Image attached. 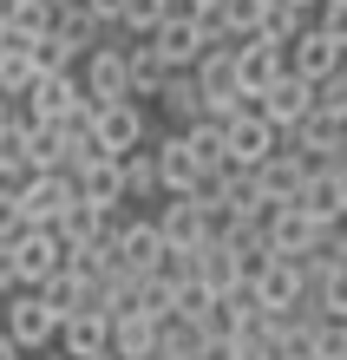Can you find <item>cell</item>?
<instances>
[{"label":"cell","instance_id":"cell-1","mask_svg":"<svg viewBox=\"0 0 347 360\" xmlns=\"http://www.w3.org/2000/svg\"><path fill=\"white\" fill-rule=\"evenodd\" d=\"M144 138H151V112L125 98V105H99V112H92V138H85V144H92V158L118 164V158H132Z\"/></svg>","mask_w":347,"mask_h":360},{"label":"cell","instance_id":"cell-2","mask_svg":"<svg viewBox=\"0 0 347 360\" xmlns=\"http://www.w3.org/2000/svg\"><path fill=\"white\" fill-rule=\"evenodd\" d=\"M216 131H223V164H229V171H255V164H263L275 144H282L269 124H263L255 98H249V105H236L229 118H216Z\"/></svg>","mask_w":347,"mask_h":360},{"label":"cell","instance_id":"cell-3","mask_svg":"<svg viewBox=\"0 0 347 360\" xmlns=\"http://www.w3.org/2000/svg\"><path fill=\"white\" fill-rule=\"evenodd\" d=\"M282 66H289L295 79H308V86H321V79H334L347 66V33H321V27H301L289 46H282Z\"/></svg>","mask_w":347,"mask_h":360},{"label":"cell","instance_id":"cell-4","mask_svg":"<svg viewBox=\"0 0 347 360\" xmlns=\"http://www.w3.org/2000/svg\"><path fill=\"white\" fill-rule=\"evenodd\" d=\"M243 295H249V308H255V314H295V308H301V295H308V282H301V262L269 256V262L243 282Z\"/></svg>","mask_w":347,"mask_h":360},{"label":"cell","instance_id":"cell-5","mask_svg":"<svg viewBox=\"0 0 347 360\" xmlns=\"http://www.w3.org/2000/svg\"><path fill=\"white\" fill-rule=\"evenodd\" d=\"M53 328H59V321L39 308V295H33V288H20V295H7V302H0V334H7V341L27 354V360L53 347Z\"/></svg>","mask_w":347,"mask_h":360},{"label":"cell","instance_id":"cell-6","mask_svg":"<svg viewBox=\"0 0 347 360\" xmlns=\"http://www.w3.org/2000/svg\"><path fill=\"white\" fill-rule=\"evenodd\" d=\"M308 171H315V164L301 158V151L275 144V151L249 171V190H255V203H263V210H275V203H295V190L308 184Z\"/></svg>","mask_w":347,"mask_h":360},{"label":"cell","instance_id":"cell-7","mask_svg":"<svg viewBox=\"0 0 347 360\" xmlns=\"http://www.w3.org/2000/svg\"><path fill=\"white\" fill-rule=\"evenodd\" d=\"M66 184H72V203L92 210V217L125 210V190H118V164L112 158H72L66 164Z\"/></svg>","mask_w":347,"mask_h":360},{"label":"cell","instance_id":"cell-8","mask_svg":"<svg viewBox=\"0 0 347 360\" xmlns=\"http://www.w3.org/2000/svg\"><path fill=\"white\" fill-rule=\"evenodd\" d=\"M72 79H79V98L92 105V112H99V105H125V98H132V92H125V46H92L72 66Z\"/></svg>","mask_w":347,"mask_h":360},{"label":"cell","instance_id":"cell-9","mask_svg":"<svg viewBox=\"0 0 347 360\" xmlns=\"http://www.w3.org/2000/svg\"><path fill=\"white\" fill-rule=\"evenodd\" d=\"M295 210L308 223H321V229H341V217H347V171L341 164H315L308 184L295 190Z\"/></svg>","mask_w":347,"mask_h":360},{"label":"cell","instance_id":"cell-10","mask_svg":"<svg viewBox=\"0 0 347 360\" xmlns=\"http://www.w3.org/2000/svg\"><path fill=\"white\" fill-rule=\"evenodd\" d=\"M190 79H197V98H203V118H229L236 105H249L243 92H236V53H229V46H216V53H203L197 66H190Z\"/></svg>","mask_w":347,"mask_h":360},{"label":"cell","instance_id":"cell-11","mask_svg":"<svg viewBox=\"0 0 347 360\" xmlns=\"http://www.w3.org/2000/svg\"><path fill=\"white\" fill-rule=\"evenodd\" d=\"M151 229H158V243L170 249V256H197V249L210 243V217L190 197H164V210L151 217Z\"/></svg>","mask_w":347,"mask_h":360},{"label":"cell","instance_id":"cell-12","mask_svg":"<svg viewBox=\"0 0 347 360\" xmlns=\"http://www.w3.org/2000/svg\"><path fill=\"white\" fill-rule=\"evenodd\" d=\"M328 236L321 223H308L295 203H275V210H263V243H269V256H289V262H301L308 249Z\"/></svg>","mask_w":347,"mask_h":360},{"label":"cell","instance_id":"cell-13","mask_svg":"<svg viewBox=\"0 0 347 360\" xmlns=\"http://www.w3.org/2000/svg\"><path fill=\"white\" fill-rule=\"evenodd\" d=\"M255 112H263V124H269L275 138H289L295 124L315 112V86H308V79H295V72H282L275 86H269L263 98H255Z\"/></svg>","mask_w":347,"mask_h":360},{"label":"cell","instance_id":"cell-14","mask_svg":"<svg viewBox=\"0 0 347 360\" xmlns=\"http://www.w3.org/2000/svg\"><path fill=\"white\" fill-rule=\"evenodd\" d=\"M13 197H20V217H27V229H53V223L72 210V184H66V177H20Z\"/></svg>","mask_w":347,"mask_h":360},{"label":"cell","instance_id":"cell-15","mask_svg":"<svg viewBox=\"0 0 347 360\" xmlns=\"http://www.w3.org/2000/svg\"><path fill=\"white\" fill-rule=\"evenodd\" d=\"M7 256H13V275H20V288H39L46 275H59V236L53 229H20V236L7 243Z\"/></svg>","mask_w":347,"mask_h":360},{"label":"cell","instance_id":"cell-16","mask_svg":"<svg viewBox=\"0 0 347 360\" xmlns=\"http://www.w3.org/2000/svg\"><path fill=\"white\" fill-rule=\"evenodd\" d=\"M282 144H289V151H301L308 164H341L347 118H321V112H308V118H301V124H295V131L282 138Z\"/></svg>","mask_w":347,"mask_h":360},{"label":"cell","instance_id":"cell-17","mask_svg":"<svg viewBox=\"0 0 347 360\" xmlns=\"http://www.w3.org/2000/svg\"><path fill=\"white\" fill-rule=\"evenodd\" d=\"M164 256V243H158V229H151V217H125L118 223V249H112V269L125 275H151Z\"/></svg>","mask_w":347,"mask_h":360},{"label":"cell","instance_id":"cell-18","mask_svg":"<svg viewBox=\"0 0 347 360\" xmlns=\"http://www.w3.org/2000/svg\"><path fill=\"white\" fill-rule=\"evenodd\" d=\"M229 53H236V92H243V98H263L275 79L289 72V66H282V53L263 46V39H249V46H229Z\"/></svg>","mask_w":347,"mask_h":360},{"label":"cell","instance_id":"cell-19","mask_svg":"<svg viewBox=\"0 0 347 360\" xmlns=\"http://www.w3.org/2000/svg\"><path fill=\"white\" fill-rule=\"evenodd\" d=\"M105 328H112V321H105V314H66V321H59L53 328V347H59V360H99L105 354Z\"/></svg>","mask_w":347,"mask_h":360},{"label":"cell","instance_id":"cell-20","mask_svg":"<svg viewBox=\"0 0 347 360\" xmlns=\"http://www.w3.org/2000/svg\"><path fill=\"white\" fill-rule=\"evenodd\" d=\"M144 46L158 53V66H164V72H190V66L203 59V39H197V27H190V20H164V27L151 33Z\"/></svg>","mask_w":347,"mask_h":360},{"label":"cell","instance_id":"cell-21","mask_svg":"<svg viewBox=\"0 0 347 360\" xmlns=\"http://www.w3.org/2000/svg\"><path fill=\"white\" fill-rule=\"evenodd\" d=\"M105 354H112V360H151V354H158V321H144V314H112Z\"/></svg>","mask_w":347,"mask_h":360},{"label":"cell","instance_id":"cell-22","mask_svg":"<svg viewBox=\"0 0 347 360\" xmlns=\"http://www.w3.org/2000/svg\"><path fill=\"white\" fill-rule=\"evenodd\" d=\"M249 295L236 288V295H216V302L197 314V328H203V341H243V328H249Z\"/></svg>","mask_w":347,"mask_h":360},{"label":"cell","instance_id":"cell-23","mask_svg":"<svg viewBox=\"0 0 347 360\" xmlns=\"http://www.w3.org/2000/svg\"><path fill=\"white\" fill-rule=\"evenodd\" d=\"M164 66H158V53H151V46H125V92H132V105H144V112H151V98H158L164 92Z\"/></svg>","mask_w":347,"mask_h":360},{"label":"cell","instance_id":"cell-24","mask_svg":"<svg viewBox=\"0 0 347 360\" xmlns=\"http://www.w3.org/2000/svg\"><path fill=\"white\" fill-rule=\"evenodd\" d=\"M151 105H164L170 131H190V124L203 118V98H197V79H190V72H170V79H164V92L151 98Z\"/></svg>","mask_w":347,"mask_h":360},{"label":"cell","instance_id":"cell-25","mask_svg":"<svg viewBox=\"0 0 347 360\" xmlns=\"http://www.w3.org/2000/svg\"><path fill=\"white\" fill-rule=\"evenodd\" d=\"M33 295H39V308H46L53 321H66V314H79V308H85V275H72L66 262H59V275H46Z\"/></svg>","mask_w":347,"mask_h":360},{"label":"cell","instance_id":"cell-26","mask_svg":"<svg viewBox=\"0 0 347 360\" xmlns=\"http://www.w3.org/2000/svg\"><path fill=\"white\" fill-rule=\"evenodd\" d=\"M0 13H7V39H20V46H33V39L53 33L46 0H0Z\"/></svg>","mask_w":347,"mask_h":360},{"label":"cell","instance_id":"cell-27","mask_svg":"<svg viewBox=\"0 0 347 360\" xmlns=\"http://www.w3.org/2000/svg\"><path fill=\"white\" fill-rule=\"evenodd\" d=\"M177 138H184L190 164H197V177L223 171V131H216V118H197V124H190V131H177Z\"/></svg>","mask_w":347,"mask_h":360},{"label":"cell","instance_id":"cell-28","mask_svg":"<svg viewBox=\"0 0 347 360\" xmlns=\"http://www.w3.org/2000/svg\"><path fill=\"white\" fill-rule=\"evenodd\" d=\"M118 190H125V203H144V197H158V171H151V138L138 144L132 158H118Z\"/></svg>","mask_w":347,"mask_h":360},{"label":"cell","instance_id":"cell-29","mask_svg":"<svg viewBox=\"0 0 347 360\" xmlns=\"http://www.w3.org/2000/svg\"><path fill=\"white\" fill-rule=\"evenodd\" d=\"M170 20V0H125V13H118V33L132 39V46H144L151 33H158Z\"/></svg>","mask_w":347,"mask_h":360},{"label":"cell","instance_id":"cell-30","mask_svg":"<svg viewBox=\"0 0 347 360\" xmlns=\"http://www.w3.org/2000/svg\"><path fill=\"white\" fill-rule=\"evenodd\" d=\"M27 86H33V59H27L20 39H7V46H0V98L20 105V98H27Z\"/></svg>","mask_w":347,"mask_h":360},{"label":"cell","instance_id":"cell-31","mask_svg":"<svg viewBox=\"0 0 347 360\" xmlns=\"http://www.w3.org/2000/svg\"><path fill=\"white\" fill-rule=\"evenodd\" d=\"M27 59H33V79H59V72H72L79 66V53L66 46V39H33V46H27Z\"/></svg>","mask_w":347,"mask_h":360},{"label":"cell","instance_id":"cell-32","mask_svg":"<svg viewBox=\"0 0 347 360\" xmlns=\"http://www.w3.org/2000/svg\"><path fill=\"white\" fill-rule=\"evenodd\" d=\"M301 27H308V20H301V13H289V7H263V20H255V39L282 53V46H289V39H295Z\"/></svg>","mask_w":347,"mask_h":360},{"label":"cell","instance_id":"cell-33","mask_svg":"<svg viewBox=\"0 0 347 360\" xmlns=\"http://www.w3.org/2000/svg\"><path fill=\"white\" fill-rule=\"evenodd\" d=\"M315 112H321V118H347V79H341V72L315 86Z\"/></svg>","mask_w":347,"mask_h":360},{"label":"cell","instance_id":"cell-34","mask_svg":"<svg viewBox=\"0 0 347 360\" xmlns=\"http://www.w3.org/2000/svg\"><path fill=\"white\" fill-rule=\"evenodd\" d=\"M20 229H27V217H20V197H13V184H0V243H13Z\"/></svg>","mask_w":347,"mask_h":360},{"label":"cell","instance_id":"cell-35","mask_svg":"<svg viewBox=\"0 0 347 360\" xmlns=\"http://www.w3.org/2000/svg\"><path fill=\"white\" fill-rule=\"evenodd\" d=\"M7 295H20V275H13V256H7V243H0V302Z\"/></svg>","mask_w":347,"mask_h":360},{"label":"cell","instance_id":"cell-36","mask_svg":"<svg viewBox=\"0 0 347 360\" xmlns=\"http://www.w3.org/2000/svg\"><path fill=\"white\" fill-rule=\"evenodd\" d=\"M0 360H27V354H20V347L7 341V334H0Z\"/></svg>","mask_w":347,"mask_h":360},{"label":"cell","instance_id":"cell-37","mask_svg":"<svg viewBox=\"0 0 347 360\" xmlns=\"http://www.w3.org/2000/svg\"><path fill=\"white\" fill-rule=\"evenodd\" d=\"M7 118H13V105H7V98H0V124H7Z\"/></svg>","mask_w":347,"mask_h":360},{"label":"cell","instance_id":"cell-38","mask_svg":"<svg viewBox=\"0 0 347 360\" xmlns=\"http://www.w3.org/2000/svg\"><path fill=\"white\" fill-rule=\"evenodd\" d=\"M0 46H7V13H0Z\"/></svg>","mask_w":347,"mask_h":360},{"label":"cell","instance_id":"cell-39","mask_svg":"<svg viewBox=\"0 0 347 360\" xmlns=\"http://www.w3.org/2000/svg\"><path fill=\"white\" fill-rule=\"evenodd\" d=\"M33 360H46V354H33ZM53 360H59V354H53Z\"/></svg>","mask_w":347,"mask_h":360},{"label":"cell","instance_id":"cell-40","mask_svg":"<svg viewBox=\"0 0 347 360\" xmlns=\"http://www.w3.org/2000/svg\"><path fill=\"white\" fill-rule=\"evenodd\" d=\"M99 360H112V354H99Z\"/></svg>","mask_w":347,"mask_h":360}]
</instances>
